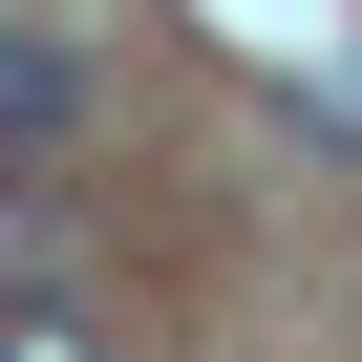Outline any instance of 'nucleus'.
<instances>
[{
  "instance_id": "1",
  "label": "nucleus",
  "mask_w": 362,
  "mask_h": 362,
  "mask_svg": "<svg viewBox=\"0 0 362 362\" xmlns=\"http://www.w3.org/2000/svg\"><path fill=\"white\" fill-rule=\"evenodd\" d=\"M64 107H86V64H64V43H0V128H64Z\"/></svg>"
},
{
  "instance_id": "2",
  "label": "nucleus",
  "mask_w": 362,
  "mask_h": 362,
  "mask_svg": "<svg viewBox=\"0 0 362 362\" xmlns=\"http://www.w3.org/2000/svg\"><path fill=\"white\" fill-rule=\"evenodd\" d=\"M0 362H107V341H86L64 298H0Z\"/></svg>"
}]
</instances>
